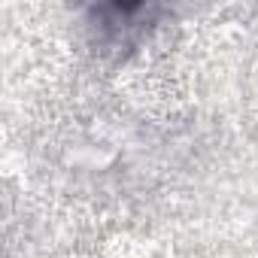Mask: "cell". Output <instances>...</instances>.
Here are the masks:
<instances>
[{
	"instance_id": "6da1fadb",
	"label": "cell",
	"mask_w": 258,
	"mask_h": 258,
	"mask_svg": "<svg viewBox=\"0 0 258 258\" xmlns=\"http://www.w3.org/2000/svg\"><path fill=\"white\" fill-rule=\"evenodd\" d=\"M155 7H100L94 10L97 25V49L103 52H121V49H131L143 31H149V19L155 16Z\"/></svg>"
}]
</instances>
